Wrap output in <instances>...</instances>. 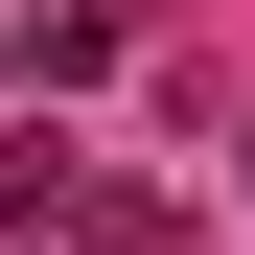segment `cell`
I'll list each match as a JSON object with an SVG mask.
<instances>
[{"instance_id":"6da1fadb","label":"cell","mask_w":255,"mask_h":255,"mask_svg":"<svg viewBox=\"0 0 255 255\" xmlns=\"http://www.w3.org/2000/svg\"><path fill=\"white\" fill-rule=\"evenodd\" d=\"M0 70H23V93H93V70H116V0H23V47H0Z\"/></svg>"}]
</instances>
